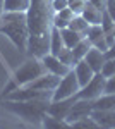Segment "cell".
Here are the masks:
<instances>
[{"instance_id": "cell-15", "label": "cell", "mask_w": 115, "mask_h": 129, "mask_svg": "<svg viewBox=\"0 0 115 129\" xmlns=\"http://www.w3.org/2000/svg\"><path fill=\"white\" fill-rule=\"evenodd\" d=\"M76 14L72 12V10L69 9H62L60 12H55V16H53V26L58 28V29H64V28H69V22L72 21Z\"/></svg>"}, {"instance_id": "cell-32", "label": "cell", "mask_w": 115, "mask_h": 129, "mask_svg": "<svg viewBox=\"0 0 115 129\" xmlns=\"http://www.w3.org/2000/svg\"><path fill=\"white\" fill-rule=\"evenodd\" d=\"M89 4H93L96 9H100V10H105L106 7V0H88Z\"/></svg>"}, {"instance_id": "cell-4", "label": "cell", "mask_w": 115, "mask_h": 129, "mask_svg": "<svg viewBox=\"0 0 115 129\" xmlns=\"http://www.w3.org/2000/svg\"><path fill=\"white\" fill-rule=\"evenodd\" d=\"M79 89H81V84L76 78V72H74V69H70L60 79L58 86L53 89L52 100H64V98H69V96H74V95L79 93Z\"/></svg>"}, {"instance_id": "cell-34", "label": "cell", "mask_w": 115, "mask_h": 129, "mask_svg": "<svg viewBox=\"0 0 115 129\" xmlns=\"http://www.w3.org/2000/svg\"><path fill=\"white\" fill-rule=\"evenodd\" d=\"M4 4H5V0H0V16L4 14Z\"/></svg>"}, {"instance_id": "cell-1", "label": "cell", "mask_w": 115, "mask_h": 129, "mask_svg": "<svg viewBox=\"0 0 115 129\" xmlns=\"http://www.w3.org/2000/svg\"><path fill=\"white\" fill-rule=\"evenodd\" d=\"M52 100L34 98V100H4V109L10 114L17 115L21 120L28 122L31 126H41L43 117L48 112V105Z\"/></svg>"}, {"instance_id": "cell-29", "label": "cell", "mask_w": 115, "mask_h": 129, "mask_svg": "<svg viewBox=\"0 0 115 129\" xmlns=\"http://www.w3.org/2000/svg\"><path fill=\"white\" fill-rule=\"evenodd\" d=\"M52 7H53L55 12H60L62 9L69 7V0H52Z\"/></svg>"}, {"instance_id": "cell-2", "label": "cell", "mask_w": 115, "mask_h": 129, "mask_svg": "<svg viewBox=\"0 0 115 129\" xmlns=\"http://www.w3.org/2000/svg\"><path fill=\"white\" fill-rule=\"evenodd\" d=\"M0 33L5 35L17 50L26 52L29 40L26 12H4L0 16Z\"/></svg>"}, {"instance_id": "cell-24", "label": "cell", "mask_w": 115, "mask_h": 129, "mask_svg": "<svg viewBox=\"0 0 115 129\" xmlns=\"http://www.w3.org/2000/svg\"><path fill=\"white\" fill-rule=\"evenodd\" d=\"M41 126L43 127H70L65 120L62 119H57V117H53V115H45L43 117V122H41Z\"/></svg>"}, {"instance_id": "cell-8", "label": "cell", "mask_w": 115, "mask_h": 129, "mask_svg": "<svg viewBox=\"0 0 115 129\" xmlns=\"http://www.w3.org/2000/svg\"><path fill=\"white\" fill-rule=\"evenodd\" d=\"M77 100V95L74 96H69V98H64V100H52L50 102V105H48V115H53V117H57V119H62L65 120L69 115V112L72 109V105L76 103Z\"/></svg>"}, {"instance_id": "cell-26", "label": "cell", "mask_w": 115, "mask_h": 129, "mask_svg": "<svg viewBox=\"0 0 115 129\" xmlns=\"http://www.w3.org/2000/svg\"><path fill=\"white\" fill-rule=\"evenodd\" d=\"M101 28H103L105 33H112L113 28H115V21L108 16L106 10H103V16H101Z\"/></svg>"}, {"instance_id": "cell-31", "label": "cell", "mask_w": 115, "mask_h": 129, "mask_svg": "<svg viewBox=\"0 0 115 129\" xmlns=\"http://www.w3.org/2000/svg\"><path fill=\"white\" fill-rule=\"evenodd\" d=\"M105 10L108 12V16L115 21V0H106V7Z\"/></svg>"}, {"instance_id": "cell-17", "label": "cell", "mask_w": 115, "mask_h": 129, "mask_svg": "<svg viewBox=\"0 0 115 129\" xmlns=\"http://www.w3.org/2000/svg\"><path fill=\"white\" fill-rule=\"evenodd\" d=\"M84 19L93 26V24H101V16H103V10H100V9H96L93 4H89L88 2V5H86V9L83 10V14H81Z\"/></svg>"}, {"instance_id": "cell-35", "label": "cell", "mask_w": 115, "mask_h": 129, "mask_svg": "<svg viewBox=\"0 0 115 129\" xmlns=\"http://www.w3.org/2000/svg\"><path fill=\"white\" fill-rule=\"evenodd\" d=\"M112 33H113V36H115V28H113V31H112Z\"/></svg>"}, {"instance_id": "cell-33", "label": "cell", "mask_w": 115, "mask_h": 129, "mask_svg": "<svg viewBox=\"0 0 115 129\" xmlns=\"http://www.w3.org/2000/svg\"><path fill=\"white\" fill-rule=\"evenodd\" d=\"M105 55H106V59H113V57H115V43L105 52Z\"/></svg>"}, {"instance_id": "cell-19", "label": "cell", "mask_w": 115, "mask_h": 129, "mask_svg": "<svg viewBox=\"0 0 115 129\" xmlns=\"http://www.w3.org/2000/svg\"><path fill=\"white\" fill-rule=\"evenodd\" d=\"M65 47V43H64V38H62V35H60V29L53 26V29H52V36H50V53H53V55H58V52Z\"/></svg>"}, {"instance_id": "cell-25", "label": "cell", "mask_w": 115, "mask_h": 129, "mask_svg": "<svg viewBox=\"0 0 115 129\" xmlns=\"http://www.w3.org/2000/svg\"><path fill=\"white\" fill-rule=\"evenodd\" d=\"M86 5H88V0H69V9L76 16H81L83 10L86 9Z\"/></svg>"}, {"instance_id": "cell-5", "label": "cell", "mask_w": 115, "mask_h": 129, "mask_svg": "<svg viewBox=\"0 0 115 129\" xmlns=\"http://www.w3.org/2000/svg\"><path fill=\"white\" fill-rule=\"evenodd\" d=\"M105 84H106V78L101 72H95V76L91 78V81L86 86L79 89L77 98H84V100H96L98 96H101L105 93Z\"/></svg>"}, {"instance_id": "cell-30", "label": "cell", "mask_w": 115, "mask_h": 129, "mask_svg": "<svg viewBox=\"0 0 115 129\" xmlns=\"http://www.w3.org/2000/svg\"><path fill=\"white\" fill-rule=\"evenodd\" d=\"M105 93H115V74L106 78V84H105Z\"/></svg>"}, {"instance_id": "cell-16", "label": "cell", "mask_w": 115, "mask_h": 129, "mask_svg": "<svg viewBox=\"0 0 115 129\" xmlns=\"http://www.w3.org/2000/svg\"><path fill=\"white\" fill-rule=\"evenodd\" d=\"M93 107L96 110H113L115 109V93H103L101 96H98L93 102Z\"/></svg>"}, {"instance_id": "cell-11", "label": "cell", "mask_w": 115, "mask_h": 129, "mask_svg": "<svg viewBox=\"0 0 115 129\" xmlns=\"http://www.w3.org/2000/svg\"><path fill=\"white\" fill-rule=\"evenodd\" d=\"M60 79H62V78H60V76H57V74L47 72V74L40 76L38 79H34L33 83H29L28 86H31V88H36V89H47V91H53V89L58 86Z\"/></svg>"}, {"instance_id": "cell-7", "label": "cell", "mask_w": 115, "mask_h": 129, "mask_svg": "<svg viewBox=\"0 0 115 129\" xmlns=\"http://www.w3.org/2000/svg\"><path fill=\"white\" fill-rule=\"evenodd\" d=\"M93 102L95 100H84V98H77L76 103L72 105V109H70V112H69L67 119H65V122H67L69 126H72L74 122H77L79 119H84V117H89L91 115V112H93Z\"/></svg>"}, {"instance_id": "cell-27", "label": "cell", "mask_w": 115, "mask_h": 129, "mask_svg": "<svg viewBox=\"0 0 115 129\" xmlns=\"http://www.w3.org/2000/svg\"><path fill=\"white\" fill-rule=\"evenodd\" d=\"M70 127H79V129H86V127H98V124L95 122V119L89 115V117H84V119H79L77 122H74Z\"/></svg>"}, {"instance_id": "cell-23", "label": "cell", "mask_w": 115, "mask_h": 129, "mask_svg": "<svg viewBox=\"0 0 115 129\" xmlns=\"http://www.w3.org/2000/svg\"><path fill=\"white\" fill-rule=\"evenodd\" d=\"M60 62H64L65 66H69L70 69H74V66H76V60H74V55H72V48H69V47H64V48L58 52L57 55Z\"/></svg>"}, {"instance_id": "cell-28", "label": "cell", "mask_w": 115, "mask_h": 129, "mask_svg": "<svg viewBox=\"0 0 115 129\" xmlns=\"http://www.w3.org/2000/svg\"><path fill=\"white\" fill-rule=\"evenodd\" d=\"M101 74H103L105 78H110V76L115 74V57L105 60V64H103V67H101Z\"/></svg>"}, {"instance_id": "cell-14", "label": "cell", "mask_w": 115, "mask_h": 129, "mask_svg": "<svg viewBox=\"0 0 115 129\" xmlns=\"http://www.w3.org/2000/svg\"><path fill=\"white\" fill-rule=\"evenodd\" d=\"M84 60L91 66V69L95 71V72H101V67H103V64H105V60H106V55H105V52L91 47L89 52L86 53Z\"/></svg>"}, {"instance_id": "cell-12", "label": "cell", "mask_w": 115, "mask_h": 129, "mask_svg": "<svg viewBox=\"0 0 115 129\" xmlns=\"http://www.w3.org/2000/svg\"><path fill=\"white\" fill-rule=\"evenodd\" d=\"M91 117L95 119L98 127H106V129H115V109L113 110H93Z\"/></svg>"}, {"instance_id": "cell-3", "label": "cell", "mask_w": 115, "mask_h": 129, "mask_svg": "<svg viewBox=\"0 0 115 129\" xmlns=\"http://www.w3.org/2000/svg\"><path fill=\"white\" fill-rule=\"evenodd\" d=\"M48 71L43 64V60L38 57H29L16 69L12 79L17 86H28L29 83H33L34 79H38L40 76H43Z\"/></svg>"}, {"instance_id": "cell-22", "label": "cell", "mask_w": 115, "mask_h": 129, "mask_svg": "<svg viewBox=\"0 0 115 129\" xmlns=\"http://www.w3.org/2000/svg\"><path fill=\"white\" fill-rule=\"evenodd\" d=\"M60 35H62V38H64V43H65V47L69 48H72L74 45H77L79 41L83 40V36L76 33V31H72L70 28H64V29H60Z\"/></svg>"}, {"instance_id": "cell-18", "label": "cell", "mask_w": 115, "mask_h": 129, "mask_svg": "<svg viewBox=\"0 0 115 129\" xmlns=\"http://www.w3.org/2000/svg\"><path fill=\"white\" fill-rule=\"evenodd\" d=\"M69 28H70L72 31H76V33H79L83 38H86L88 31H89V28H91V24H89L83 16H74L72 21L69 22Z\"/></svg>"}, {"instance_id": "cell-13", "label": "cell", "mask_w": 115, "mask_h": 129, "mask_svg": "<svg viewBox=\"0 0 115 129\" xmlns=\"http://www.w3.org/2000/svg\"><path fill=\"white\" fill-rule=\"evenodd\" d=\"M74 72H76V78H77V81H79V84H81V88L86 86L88 83L91 81V78L95 76V71L91 69V66H89L84 59L79 60L76 66H74Z\"/></svg>"}, {"instance_id": "cell-10", "label": "cell", "mask_w": 115, "mask_h": 129, "mask_svg": "<svg viewBox=\"0 0 115 129\" xmlns=\"http://www.w3.org/2000/svg\"><path fill=\"white\" fill-rule=\"evenodd\" d=\"M88 40L91 41V45L95 48L101 50V52H106L108 50V43H106V38H105V31L101 28V24H93L89 31H88Z\"/></svg>"}, {"instance_id": "cell-20", "label": "cell", "mask_w": 115, "mask_h": 129, "mask_svg": "<svg viewBox=\"0 0 115 129\" xmlns=\"http://www.w3.org/2000/svg\"><path fill=\"white\" fill-rule=\"evenodd\" d=\"M93 45H91V41L88 40V38H83V40L79 41L77 45H74L72 47V55H74V60H76V64L79 62V60H83L84 57H86V53L89 52V48H91Z\"/></svg>"}, {"instance_id": "cell-9", "label": "cell", "mask_w": 115, "mask_h": 129, "mask_svg": "<svg viewBox=\"0 0 115 129\" xmlns=\"http://www.w3.org/2000/svg\"><path fill=\"white\" fill-rule=\"evenodd\" d=\"M41 60H43V64H45V67H47L48 72L57 74V76H60V78H64L69 71H70V67L65 66L64 62H60V59H58L57 55H53V53H47Z\"/></svg>"}, {"instance_id": "cell-21", "label": "cell", "mask_w": 115, "mask_h": 129, "mask_svg": "<svg viewBox=\"0 0 115 129\" xmlns=\"http://www.w3.org/2000/svg\"><path fill=\"white\" fill-rule=\"evenodd\" d=\"M31 0H5L4 12H26Z\"/></svg>"}, {"instance_id": "cell-6", "label": "cell", "mask_w": 115, "mask_h": 129, "mask_svg": "<svg viewBox=\"0 0 115 129\" xmlns=\"http://www.w3.org/2000/svg\"><path fill=\"white\" fill-rule=\"evenodd\" d=\"M52 96H53V91L36 89V88H31V86H17L5 95V98L9 100H34V98L52 100Z\"/></svg>"}]
</instances>
